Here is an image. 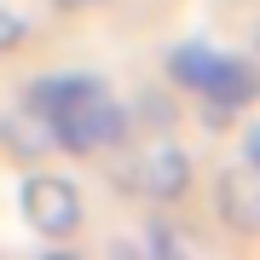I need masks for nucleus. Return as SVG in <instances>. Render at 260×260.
I'll return each mask as SVG.
<instances>
[{
    "instance_id": "obj_1",
    "label": "nucleus",
    "mask_w": 260,
    "mask_h": 260,
    "mask_svg": "<svg viewBox=\"0 0 260 260\" xmlns=\"http://www.w3.org/2000/svg\"><path fill=\"white\" fill-rule=\"evenodd\" d=\"M47 127H52L58 150H70V156H93V150H110V145L127 139L133 116L110 99V87H99V93H87V99L58 104V110L47 116Z\"/></svg>"
},
{
    "instance_id": "obj_2",
    "label": "nucleus",
    "mask_w": 260,
    "mask_h": 260,
    "mask_svg": "<svg viewBox=\"0 0 260 260\" xmlns=\"http://www.w3.org/2000/svg\"><path fill=\"white\" fill-rule=\"evenodd\" d=\"M18 208H23L29 232H41L47 243L75 237V232H81V220H87L81 191H75L64 174H29L23 185H18Z\"/></svg>"
},
{
    "instance_id": "obj_3",
    "label": "nucleus",
    "mask_w": 260,
    "mask_h": 260,
    "mask_svg": "<svg viewBox=\"0 0 260 260\" xmlns=\"http://www.w3.org/2000/svg\"><path fill=\"white\" fill-rule=\"evenodd\" d=\"M127 168H133L127 185L139 197H150V203H179L191 191V156L179 145H145Z\"/></svg>"
},
{
    "instance_id": "obj_4",
    "label": "nucleus",
    "mask_w": 260,
    "mask_h": 260,
    "mask_svg": "<svg viewBox=\"0 0 260 260\" xmlns=\"http://www.w3.org/2000/svg\"><path fill=\"white\" fill-rule=\"evenodd\" d=\"M0 150H6L12 162L35 168V162H47V150H58V139H52L47 116L23 104V110H6V116H0Z\"/></svg>"
},
{
    "instance_id": "obj_5",
    "label": "nucleus",
    "mask_w": 260,
    "mask_h": 260,
    "mask_svg": "<svg viewBox=\"0 0 260 260\" xmlns=\"http://www.w3.org/2000/svg\"><path fill=\"white\" fill-rule=\"evenodd\" d=\"M214 203H220V220L237 225V232H260V174L254 168H225L214 179Z\"/></svg>"
},
{
    "instance_id": "obj_6",
    "label": "nucleus",
    "mask_w": 260,
    "mask_h": 260,
    "mask_svg": "<svg viewBox=\"0 0 260 260\" xmlns=\"http://www.w3.org/2000/svg\"><path fill=\"white\" fill-rule=\"evenodd\" d=\"M203 93H208L214 104H225V110H237V104H249V99L260 93V75H254L249 58H220V52H214V70H208Z\"/></svg>"
},
{
    "instance_id": "obj_7",
    "label": "nucleus",
    "mask_w": 260,
    "mask_h": 260,
    "mask_svg": "<svg viewBox=\"0 0 260 260\" xmlns=\"http://www.w3.org/2000/svg\"><path fill=\"white\" fill-rule=\"evenodd\" d=\"M208 70H214V52L203 47V41H185V47H174V52H168V75H174L179 87H197V93H203Z\"/></svg>"
},
{
    "instance_id": "obj_8",
    "label": "nucleus",
    "mask_w": 260,
    "mask_h": 260,
    "mask_svg": "<svg viewBox=\"0 0 260 260\" xmlns=\"http://www.w3.org/2000/svg\"><path fill=\"white\" fill-rule=\"evenodd\" d=\"M127 116H145V127H156V133L174 127V104H168L162 93H139V104H133Z\"/></svg>"
},
{
    "instance_id": "obj_9",
    "label": "nucleus",
    "mask_w": 260,
    "mask_h": 260,
    "mask_svg": "<svg viewBox=\"0 0 260 260\" xmlns=\"http://www.w3.org/2000/svg\"><path fill=\"white\" fill-rule=\"evenodd\" d=\"M23 41H29V23H23L12 6H0V52H18Z\"/></svg>"
},
{
    "instance_id": "obj_10",
    "label": "nucleus",
    "mask_w": 260,
    "mask_h": 260,
    "mask_svg": "<svg viewBox=\"0 0 260 260\" xmlns=\"http://www.w3.org/2000/svg\"><path fill=\"white\" fill-rule=\"evenodd\" d=\"M243 156H249V168L260 174V127H249V139H243Z\"/></svg>"
},
{
    "instance_id": "obj_11",
    "label": "nucleus",
    "mask_w": 260,
    "mask_h": 260,
    "mask_svg": "<svg viewBox=\"0 0 260 260\" xmlns=\"http://www.w3.org/2000/svg\"><path fill=\"white\" fill-rule=\"evenodd\" d=\"M58 12H81V6H99V0H52Z\"/></svg>"
}]
</instances>
